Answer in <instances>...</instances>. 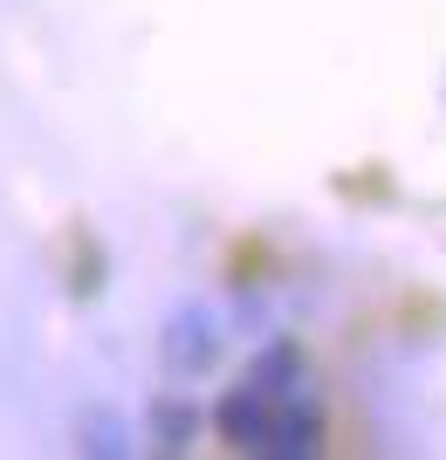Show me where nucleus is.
Segmentation results:
<instances>
[{"label": "nucleus", "instance_id": "f257e3e1", "mask_svg": "<svg viewBox=\"0 0 446 460\" xmlns=\"http://www.w3.org/2000/svg\"><path fill=\"white\" fill-rule=\"evenodd\" d=\"M268 412H275V399L268 392H254V385H240L227 405H220V426H227V440L233 447H261V433H268Z\"/></svg>", "mask_w": 446, "mask_h": 460}, {"label": "nucleus", "instance_id": "f03ea898", "mask_svg": "<svg viewBox=\"0 0 446 460\" xmlns=\"http://www.w3.org/2000/svg\"><path fill=\"white\" fill-rule=\"evenodd\" d=\"M199 426V412H186V405H165L158 412V433H165V447H179V433H193Z\"/></svg>", "mask_w": 446, "mask_h": 460}]
</instances>
